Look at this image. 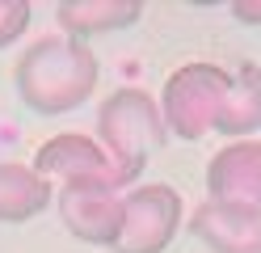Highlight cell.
Returning a JSON list of instances; mask_svg holds the SVG:
<instances>
[{"label":"cell","instance_id":"cell-13","mask_svg":"<svg viewBox=\"0 0 261 253\" xmlns=\"http://www.w3.org/2000/svg\"><path fill=\"white\" fill-rule=\"evenodd\" d=\"M232 17H236L240 26H261V0H236Z\"/></svg>","mask_w":261,"mask_h":253},{"label":"cell","instance_id":"cell-9","mask_svg":"<svg viewBox=\"0 0 261 253\" xmlns=\"http://www.w3.org/2000/svg\"><path fill=\"white\" fill-rule=\"evenodd\" d=\"M51 198H55V186L34 165H21V160L0 165V224H25V219L51 207Z\"/></svg>","mask_w":261,"mask_h":253},{"label":"cell","instance_id":"cell-12","mask_svg":"<svg viewBox=\"0 0 261 253\" xmlns=\"http://www.w3.org/2000/svg\"><path fill=\"white\" fill-rule=\"evenodd\" d=\"M30 17H34V9L25 0H0V51L13 47L30 30Z\"/></svg>","mask_w":261,"mask_h":253},{"label":"cell","instance_id":"cell-6","mask_svg":"<svg viewBox=\"0 0 261 253\" xmlns=\"http://www.w3.org/2000/svg\"><path fill=\"white\" fill-rule=\"evenodd\" d=\"M34 169L51 181V186H76V181H106L114 186V165L106 156V148L89 140V135H51L38 152H34ZM118 190V186H114Z\"/></svg>","mask_w":261,"mask_h":253},{"label":"cell","instance_id":"cell-4","mask_svg":"<svg viewBox=\"0 0 261 253\" xmlns=\"http://www.w3.org/2000/svg\"><path fill=\"white\" fill-rule=\"evenodd\" d=\"M181 228V194L169 181H148L126 194L118 253H165Z\"/></svg>","mask_w":261,"mask_h":253},{"label":"cell","instance_id":"cell-7","mask_svg":"<svg viewBox=\"0 0 261 253\" xmlns=\"http://www.w3.org/2000/svg\"><path fill=\"white\" fill-rule=\"evenodd\" d=\"M190 232L211 253H261V207L206 198L190 215Z\"/></svg>","mask_w":261,"mask_h":253},{"label":"cell","instance_id":"cell-8","mask_svg":"<svg viewBox=\"0 0 261 253\" xmlns=\"http://www.w3.org/2000/svg\"><path fill=\"white\" fill-rule=\"evenodd\" d=\"M206 194L223 202H249L261 207V144L232 140L206 165Z\"/></svg>","mask_w":261,"mask_h":253},{"label":"cell","instance_id":"cell-1","mask_svg":"<svg viewBox=\"0 0 261 253\" xmlns=\"http://www.w3.org/2000/svg\"><path fill=\"white\" fill-rule=\"evenodd\" d=\"M13 80H17L25 110H34L42 118H59V114L80 110L97 93L101 63H97L89 42L68 38V34H46V38H34L21 51Z\"/></svg>","mask_w":261,"mask_h":253},{"label":"cell","instance_id":"cell-3","mask_svg":"<svg viewBox=\"0 0 261 253\" xmlns=\"http://www.w3.org/2000/svg\"><path fill=\"white\" fill-rule=\"evenodd\" d=\"M232 89V72L219 63H181L177 72H169L165 89H160V114L165 127L177 140H202L206 131H215L223 114V97Z\"/></svg>","mask_w":261,"mask_h":253},{"label":"cell","instance_id":"cell-2","mask_svg":"<svg viewBox=\"0 0 261 253\" xmlns=\"http://www.w3.org/2000/svg\"><path fill=\"white\" fill-rule=\"evenodd\" d=\"M97 135H101L106 156L114 165V186L126 190L135 186V177L148 169V160L156 156L169 140L165 114H160V101L143 89H114L101 110H97Z\"/></svg>","mask_w":261,"mask_h":253},{"label":"cell","instance_id":"cell-5","mask_svg":"<svg viewBox=\"0 0 261 253\" xmlns=\"http://www.w3.org/2000/svg\"><path fill=\"white\" fill-rule=\"evenodd\" d=\"M59 202V219L76 241L85 245H106L114 249L122 236V211H126V194L114 190L106 181H76V186H59L55 190Z\"/></svg>","mask_w":261,"mask_h":253},{"label":"cell","instance_id":"cell-10","mask_svg":"<svg viewBox=\"0 0 261 253\" xmlns=\"http://www.w3.org/2000/svg\"><path fill=\"white\" fill-rule=\"evenodd\" d=\"M55 17L68 38L85 42L89 34H110V30H126L143 17L139 0H63L55 5Z\"/></svg>","mask_w":261,"mask_h":253},{"label":"cell","instance_id":"cell-11","mask_svg":"<svg viewBox=\"0 0 261 253\" xmlns=\"http://www.w3.org/2000/svg\"><path fill=\"white\" fill-rule=\"evenodd\" d=\"M261 127V67L257 63H240L232 72V89L223 97V114L215 131L227 140H249Z\"/></svg>","mask_w":261,"mask_h":253}]
</instances>
